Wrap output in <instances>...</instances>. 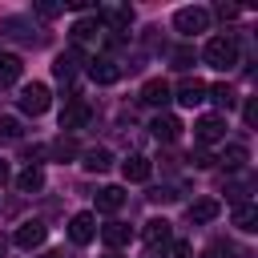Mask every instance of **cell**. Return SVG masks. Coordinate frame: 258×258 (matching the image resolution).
I'll return each instance as SVG.
<instances>
[{"label":"cell","instance_id":"1","mask_svg":"<svg viewBox=\"0 0 258 258\" xmlns=\"http://www.w3.org/2000/svg\"><path fill=\"white\" fill-rule=\"evenodd\" d=\"M206 60L214 64V69H234L238 64V40L234 36H210L206 40Z\"/></svg>","mask_w":258,"mask_h":258},{"label":"cell","instance_id":"2","mask_svg":"<svg viewBox=\"0 0 258 258\" xmlns=\"http://www.w3.org/2000/svg\"><path fill=\"white\" fill-rule=\"evenodd\" d=\"M173 28H177V32H185V36L206 32V28H210V12H206V8H198V4H194V8H177V12H173Z\"/></svg>","mask_w":258,"mask_h":258},{"label":"cell","instance_id":"3","mask_svg":"<svg viewBox=\"0 0 258 258\" xmlns=\"http://www.w3.org/2000/svg\"><path fill=\"white\" fill-rule=\"evenodd\" d=\"M48 105H52V97H48V89L44 85H24V93H20V113H28V117H40V113H48Z\"/></svg>","mask_w":258,"mask_h":258},{"label":"cell","instance_id":"4","mask_svg":"<svg viewBox=\"0 0 258 258\" xmlns=\"http://www.w3.org/2000/svg\"><path fill=\"white\" fill-rule=\"evenodd\" d=\"M194 137H198L202 145H218V141H226V117H218V113L202 117V121L194 125Z\"/></svg>","mask_w":258,"mask_h":258},{"label":"cell","instance_id":"5","mask_svg":"<svg viewBox=\"0 0 258 258\" xmlns=\"http://www.w3.org/2000/svg\"><path fill=\"white\" fill-rule=\"evenodd\" d=\"M44 238H48V226L44 222H20L16 234H12V242L20 250H36V246H44Z\"/></svg>","mask_w":258,"mask_h":258},{"label":"cell","instance_id":"6","mask_svg":"<svg viewBox=\"0 0 258 258\" xmlns=\"http://www.w3.org/2000/svg\"><path fill=\"white\" fill-rule=\"evenodd\" d=\"M206 93H210V85H206V81H198V77H185V81L177 85L173 101H177V105H185V109H194V105H202V101H206Z\"/></svg>","mask_w":258,"mask_h":258},{"label":"cell","instance_id":"7","mask_svg":"<svg viewBox=\"0 0 258 258\" xmlns=\"http://www.w3.org/2000/svg\"><path fill=\"white\" fill-rule=\"evenodd\" d=\"M121 73H125V69H121L113 56H93V60H89V77H93L97 85H113V81H121Z\"/></svg>","mask_w":258,"mask_h":258},{"label":"cell","instance_id":"8","mask_svg":"<svg viewBox=\"0 0 258 258\" xmlns=\"http://www.w3.org/2000/svg\"><path fill=\"white\" fill-rule=\"evenodd\" d=\"M89 121V105L81 101V97H69V105L60 109V129H64V137L73 133V129H81Z\"/></svg>","mask_w":258,"mask_h":258},{"label":"cell","instance_id":"9","mask_svg":"<svg viewBox=\"0 0 258 258\" xmlns=\"http://www.w3.org/2000/svg\"><path fill=\"white\" fill-rule=\"evenodd\" d=\"M69 238H73L77 246H89V242L97 238V218H93V214H73V218H69Z\"/></svg>","mask_w":258,"mask_h":258},{"label":"cell","instance_id":"10","mask_svg":"<svg viewBox=\"0 0 258 258\" xmlns=\"http://www.w3.org/2000/svg\"><path fill=\"white\" fill-rule=\"evenodd\" d=\"M85 64V56H81V48H69V52H60L56 60H52V73H56V81L60 85H69L73 77H77V69Z\"/></svg>","mask_w":258,"mask_h":258},{"label":"cell","instance_id":"11","mask_svg":"<svg viewBox=\"0 0 258 258\" xmlns=\"http://www.w3.org/2000/svg\"><path fill=\"white\" fill-rule=\"evenodd\" d=\"M149 129H153L157 141H177V137H181V121H177L173 113H157V117L149 121Z\"/></svg>","mask_w":258,"mask_h":258},{"label":"cell","instance_id":"12","mask_svg":"<svg viewBox=\"0 0 258 258\" xmlns=\"http://www.w3.org/2000/svg\"><path fill=\"white\" fill-rule=\"evenodd\" d=\"M129 238H133V226H129V222H109V226H101V242H105L109 250L129 246Z\"/></svg>","mask_w":258,"mask_h":258},{"label":"cell","instance_id":"13","mask_svg":"<svg viewBox=\"0 0 258 258\" xmlns=\"http://www.w3.org/2000/svg\"><path fill=\"white\" fill-rule=\"evenodd\" d=\"M121 173H125V181H149L153 165H149V157H141V153H129V157L121 161Z\"/></svg>","mask_w":258,"mask_h":258},{"label":"cell","instance_id":"14","mask_svg":"<svg viewBox=\"0 0 258 258\" xmlns=\"http://www.w3.org/2000/svg\"><path fill=\"white\" fill-rule=\"evenodd\" d=\"M97 20H105V24H113V28H129V24H133V8H125V4H105V8L97 12Z\"/></svg>","mask_w":258,"mask_h":258},{"label":"cell","instance_id":"15","mask_svg":"<svg viewBox=\"0 0 258 258\" xmlns=\"http://www.w3.org/2000/svg\"><path fill=\"white\" fill-rule=\"evenodd\" d=\"M169 97H173V89H169L161 77H153V81L141 85V101H145V105H165Z\"/></svg>","mask_w":258,"mask_h":258},{"label":"cell","instance_id":"16","mask_svg":"<svg viewBox=\"0 0 258 258\" xmlns=\"http://www.w3.org/2000/svg\"><path fill=\"white\" fill-rule=\"evenodd\" d=\"M141 238H145V246H161V242H169V222H165V218H149L145 230H141Z\"/></svg>","mask_w":258,"mask_h":258},{"label":"cell","instance_id":"17","mask_svg":"<svg viewBox=\"0 0 258 258\" xmlns=\"http://www.w3.org/2000/svg\"><path fill=\"white\" fill-rule=\"evenodd\" d=\"M20 73H24L20 56H16V52H0V85H16Z\"/></svg>","mask_w":258,"mask_h":258},{"label":"cell","instance_id":"18","mask_svg":"<svg viewBox=\"0 0 258 258\" xmlns=\"http://www.w3.org/2000/svg\"><path fill=\"white\" fill-rule=\"evenodd\" d=\"M246 157H250V149H246L242 141H226V149H222V165H226V169H242Z\"/></svg>","mask_w":258,"mask_h":258},{"label":"cell","instance_id":"19","mask_svg":"<svg viewBox=\"0 0 258 258\" xmlns=\"http://www.w3.org/2000/svg\"><path fill=\"white\" fill-rule=\"evenodd\" d=\"M121 202H125V189H121V185H105V189H97V210L113 214V210H121Z\"/></svg>","mask_w":258,"mask_h":258},{"label":"cell","instance_id":"20","mask_svg":"<svg viewBox=\"0 0 258 258\" xmlns=\"http://www.w3.org/2000/svg\"><path fill=\"white\" fill-rule=\"evenodd\" d=\"M89 173H105L109 165H113V153L109 149H85V161H81Z\"/></svg>","mask_w":258,"mask_h":258},{"label":"cell","instance_id":"21","mask_svg":"<svg viewBox=\"0 0 258 258\" xmlns=\"http://www.w3.org/2000/svg\"><path fill=\"white\" fill-rule=\"evenodd\" d=\"M40 185H44V169H40V165H28V169L16 177V189H20V194H36Z\"/></svg>","mask_w":258,"mask_h":258},{"label":"cell","instance_id":"22","mask_svg":"<svg viewBox=\"0 0 258 258\" xmlns=\"http://www.w3.org/2000/svg\"><path fill=\"white\" fill-rule=\"evenodd\" d=\"M234 226H238V230H246V234H250V230H258V206H254V202H242V206L234 210Z\"/></svg>","mask_w":258,"mask_h":258},{"label":"cell","instance_id":"23","mask_svg":"<svg viewBox=\"0 0 258 258\" xmlns=\"http://www.w3.org/2000/svg\"><path fill=\"white\" fill-rule=\"evenodd\" d=\"M97 28H101V20H97V16H85V20H77V24H73V40H77V44H85V40H93V36H97ZM77 44H73V48H77Z\"/></svg>","mask_w":258,"mask_h":258},{"label":"cell","instance_id":"24","mask_svg":"<svg viewBox=\"0 0 258 258\" xmlns=\"http://www.w3.org/2000/svg\"><path fill=\"white\" fill-rule=\"evenodd\" d=\"M214 218H218V202L214 198H202V202L189 206V222H214Z\"/></svg>","mask_w":258,"mask_h":258},{"label":"cell","instance_id":"25","mask_svg":"<svg viewBox=\"0 0 258 258\" xmlns=\"http://www.w3.org/2000/svg\"><path fill=\"white\" fill-rule=\"evenodd\" d=\"M206 101H214V105L230 109V105H234V93H230V85H214V89L206 93Z\"/></svg>","mask_w":258,"mask_h":258},{"label":"cell","instance_id":"26","mask_svg":"<svg viewBox=\"0 0 258 258\" xmlns=\"http://www.w3.org/2000/svg\"><path fill=\"white\" fill-rule=\"evenodd\" d=\"M20 121L16 117H0V141H20Z\"/></svg>","mask_w":258,"mask_h":258},{"label":"cell","instance_id":"27","mask_svg":"<svg viewBox=\"0 0 258 258\" xmlns=\"http://www.w3.org/2000/svg\"><path fill=\"white\" fill-rule=\"evenodd\" d=\"M202 258H234V246H230V242H210V246L202 250Z\"/></svg>","mask_w":258,"mask_h":258},{"label":"cell","instance_id":"28","mask_svg":"<svg viewBox=\"0 0 258 258\" xmlns=\"http://www.w3.org/2000/svg\"><path fill=\"white\" fill-rule=\"evenodd\" d=\"M52 153H56V157H73V153H77V141H73V137H64V133H60V137H56V141H52Z\"/></svg>","mask_w":258,"mask_h":258},{"label":"cell","instance_id":"29","mask_svg":"<svg viewBox=\"0 0 258 258\" xmlns=\"http://www.w3.org/2000/svg\"><path fill=\"white\" fill-rule=\"evenodd\" d=\"M161 258H189V242H169Z\"/></svg>","mask_w":258,"mask_h":258},{"label":"cell","instance_id":"30","mask_svg":"<svg viewBox=\"0 0 258 258\" xmlns=\"http://www.w3.org/2000/svg\"><path fill=\"white\" fill-rule=\"evenodd\" d=\"M36 12L52 20V16H60V12H64V4H48V0H40V4H36Z\"/></svg>","mask_w":258,"mask_h":258},{"label":"cell","instance_id":"31","mask_svg":"<svg viewBox=\"0 0 258 258\" xmlns=\"http://www.w3.org/2000/svg\"><path fill=\"white\" fill-rule=\"evenodd\" d=\"M173 64H177V69H189V64H194V48H177V52H173Z\"/></svg>","mask_w":258,"mask_h":258},{"label":"cell","instance_id":"32","mask_svg":"<svg viewBox=\"0 0 258 258\" xmlns=\"http://www.w3.org/2000/svg\"><path fill=\"white\" fill-rule=\"evenodd\" d=\"M214 12H218V16H222V20H234V16H238V12H242V8H238V4H218V8H214Z\"/></svg>","mask_w":258,"mask_h":258},{"label":"cell","instance_id":"33","mask_svg":"<svg viewBox=\"0 0 258 258\" xmlns=\"http://www.w3.org/2000/svg\"><path fill=\"white\" fill-rule=\"evenodd\" d=\"M189 161H194V165H202V169H206V165H214V157H210V153H206V149H198V153H194V157H189Z\"/></svg>","mask_w":258,"mask_h":258},{"label":"cell","instance_id":"34","mask_svg":"<svg viewBox=\"0 0 258 258\" xmlns=\"http://www.w3.org/2000/svg\"><path fill=\"white\" fill-rule=\"evenodd\" d=\"M254 121H258V105L250 101V105H246V125H254Z\"/></svg>","mask_w":258,"mask_h":258},{"label":"cell","instance_id":"35","mask_svg":"<svg viewBox=\"0 0 258 258\" xmlns=\"http://www.w3.org/2000/svg\"><path fill=\"white\" fill-rule=\"evenodd\" d=\"M4 181H8V165L0 161V185H4Z\"/></svg>","mask_w":258,"mask_h":258},{"label":"cell","instance_id":"36","mask_svg":"<svg viewBox=\"0 0 258 258\" xmlns=\"http://www.w3.org/2000/svg\"><path fill=\"white\" fill-rule=\"evenodd\" d=\"M40 258H64V250H48V254H40Z\"/></svg>","mask_w":258,"mask_h":258},{"label":"cell","instance_id":"37","mask_svg":"<svg viewBox=\"0 0 258 258\" xmlns=\"http://www.w3.org/2000/svg\"><path fill=\"white\" fill-rule=\"evenodd\" d=\"M109 258H125V254H109Z\"/></svg>","mask_w":258,"mask_h":258},{"label":"cell","instance_id":"38","mask_svg":"<svg viewBox=\"0 0 258 258\" xmlns=\"http://www.w3.org/2000/svg\"><path fill=\"white\" fill-rule=\"evenodd\" d=\"M0 258H4V246H0Z\"/></svg>","mask_w":258,"mask_h":258}]
</instances>
